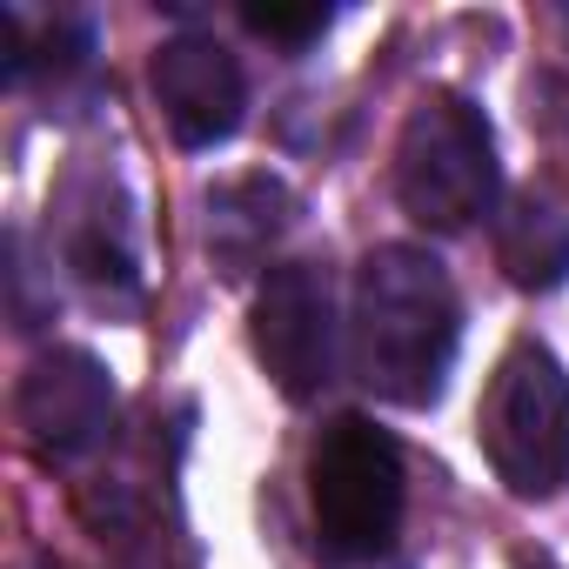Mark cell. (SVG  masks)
Listing matches in <instances>:
<instances>
[{
  "label": "cell",
  "instance_id": "obj_2",
  "mask_svg": "<svg viewBox=\"0 0 569 569\" xmlns=\"http://www.w3.org/2000/svg\"><path fill=\"white\" fill-rule=\"evenodd\" d=\"M496 188L502 174H496V134L482 108L449 88L422 94L396 141V194L409 221H422L429 234H462L476 214L496 208Z\"/></svg>",
  "mask_w": 569,
  "mask_h": 569
},
{
  "label": "cell",
  "instance_id": "obj_4",
  "mask_svg": "<svg viewBox=\"0 0 569 569\" xmlns=\"http://www.w3.org/2000/svg\"><path fill=\"white\" fill-rule=\"evenodd\" d=\"M402 449L369 416H336L309 449V509L336 556H382L402 529Z\"/></svg>",
  "mask_w": 569,
  "mask_h": 569
},
{
  "label": "cell",
  "instance_id": "obj_1",
  "mask_svg": "<svg viewBox=\"0 0 569 569\" xmlns=\"http://www.w3.org/2000/svg\"><path fill=\"white\" fill-rule=\"evenodd\" d=\"M462 302L449 268L416 248L389 241L356 268V316H349V362L356 382L396 409H429L456 369Z\"/></svg>",
  "mask_w": 569,
  "mask_h": 569
},
{
  "label": "cell",
  "instance_id": "obj_5",
  "mask_svg": "<svg viewBox=\"0 0 569 569\" xmlns=\"http://www.w3.org/2000/svg\"><path fill=\"white\" fill-rule=\"evenodd\" d=\"M254 362L289 402H316L336 382V289L316 261H281L254 289Z\"/></svg>",
  "mask_w": 569,
  "mask_h": 569
},
{
  "label": "cell",
  "instance_id": "obj_3",
  "mask_svg": "<svg viewBox=\"0 0 569 569\" xmlns=\"http://www.w3.org/2000/svg\"><path fill=\"white\" fill-rule=\"evenodd\" d=\"M476 436L509 496H522V502L562 496L569 489V376H562V362L536 342H516L489 376Z\"/></svg>",
  "mask_w": 569,
  "mask_h": 569
},
{
  "label": "cell",
  "instance_id": "obj_9",
  "mask_svg": "<svg viewBox=\"0 0 569 569\" xmlns=\"http://www.w3.org/2000/svg\"><path fill=\"white\" fill-rule=\"evenodd\" d=\"M241 21H248V34H261V41H281V48H309V41H322L329 34V21H336V8H322V0H309V8H241Z\"/></svg>",
  "mask_w": 569,
  "mask_h": 569
},
{
  "label": "cell",
  "instance_id": "obj_7",
  "mask_svg": "<svg viewBox=\"0 0 569 569\" xmlns=\"http://www.w3.org/2000/svg\"><path fill=\"white\" fill-rule=\"evenodd\" d=\"M154 101L181 148H214L241 128L248 81H241V61L214 34H174L154 54Z\"/></svg>",
  "mask_w": 569,
  "mask_h": 569
},
{
  "label": "cell",
  "instance_id": "obj_6",
  "mask_svg": "<svg viewBox=\"0 0 569 569\" xmlns=\"http://www.w3.org/2000/svg\"><path fill=\"white\" fill-rule=\"evenodd\" d=\"M21 429L41 456H88L114 422V382L88 349H48L21 376Z\"/></svg>",
  "mask_w": 569,
  "mask_h": 569
},
{
  "label": "cell",
  "instance_id": "obj_8",
  "mask_svg": "<svg viewBox=\"0 0 569 569\" xmlns=\"http://www.w3.org/2000/svg\"><path fill=\"white\" fill-rule=\"evenodd\" d=\"M496 261L502 274L516 281L522 296H549L569 281V221L536 201V194H516L496 221Z\"/></svg>",
  "mask_w": 569,
  "mask_h": 569
}]
</instances>
